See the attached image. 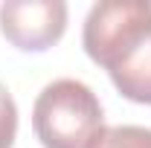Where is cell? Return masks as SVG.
Instances as JSON below:
<instances>
[{
	"instance_id": "cell-1",
	"label": "cell",
	"mask_w": 151,
	"mask_h": 148,
	"mask_svg": "<svg viewBox=\"0 0 151 148\" xmlns=\"http://www.w3.org/2000/svg\"><path fill=\"white\" fill-rule=\"evenodd\" d=\"M81 44L125 99L151 105V0L93 3L84 18Z\"/></svg>"
},
{
	"instance_id": "cell-2",
	"label": "cell",
	"mask_w": 151,
	"mask_h": 148,
	"mask_svg": "<svg viewBox=\"0 0 151 148\" xmlns=\"http://www.w3.org/2000/svg\"><path fill=\"white\" fill-rule=\"evenodd\" d=\"M32 128L44 148H93L105 131V111L84 81L55 78L38 93Z\"/></svg>"
},
{
	"instance_id": "cell-3",
	"label": "cell",
	"mask_w": 151,
	"mask_h": 148,
	"mask_svg": "<svg viewBox=\"0 0 151 148\" xmlns=\"http://www.w3.org/2000/svg\"><path fill=\"white\" fill-rule=\"evenodd\" d=\"M67 29L64 0H6L0 6V32L23 52H44Z\"/></svg>"
},
{
	"instance_id": "cell-4",
	"label": "cell",
	"mask_w": 151,
	"mask_h": 148,
	"mask_svg": "<svg viewBox=\"0 0 151 148\" xmlns=\"http://www.w3.org/2000/svg\"><path fill=\"white\" fill-rule=\"evenodd\" d=\"M93 148H151V128L142 125H113L105 128Z\"/></svg>"
},
{
	"instance_id": "cell-5",
	"label": "cell",
	"mask_w": 151,
	"mask_h": 148,
	"mask_svg": "<svg viewBox=\"0 0 151 148\" xmlns=\"http://www.w3.org/2000/svg\"><path fill=\"white\" fill-rule=\"evenodd\" d=\"M18 137V105L6 84H0V148H12Z\"/></svg>"
}]
</instances>
